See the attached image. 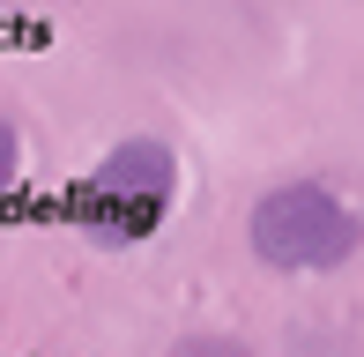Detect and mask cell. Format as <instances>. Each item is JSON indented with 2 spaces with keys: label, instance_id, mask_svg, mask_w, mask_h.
Masks as SVG:
<instances>
[{
  "label": "cell",
  "instance_id": "cell-2",
  "mask_svg": "<svg viewBox=\"0 0 364 357\" xmlns=\"http://www.w3.org/2000/svg\"><path fill=\"white\" fill-rule=\"evenodd\" d=\"M253 253L268 268H342L357 253V216L327 178H290V186L260 193L253 208Z\"/></svg>",
  "mask_w": 364,
  "mask_h": 357
},
{
  "label": "cell",
  "instance_id": "cell-4",
  "mask_svg": "<svg viewBox=\"0 0 364 357\" xmlns=\"http://www.w3.org/2000/svg\"><path fill=\"white\" fill-rule=\"evenodd\" d=\"M216 350H223L216 335H208V343H178V357H216ZM238 357H245V350H238Z\"/></svg>",
  "mask_w": 364,
  "mask_h": 357
},
{
  "label": "cell",
  "instance_id": "cell-3",
  "mask_svg": "<svg viewBox=\"0 0 364 357\" xmlns=\"http://www.w3.org/2000/svg\"><path fill=\"white\" fill-rule=\"evenodd\" d=\"M15 164H23V142H15V127L0 119V193L15 186Z\"/></svg>",
  "mask_w": 364,
  "mask_h": 357
},
{
  "label": "cell",
  "instance_id": "cell-1",
  "mask_svg": "<svg viewBox=\"0 0 364 357\" xmlns=\"http://www.w3.org/2000/svg\"><path fill=\"white\" fill-rule=\"evenodd\" d=\"M171 193H178V156L156 134H134V142H112L90 164V178L75 186V223L90 246L119 253V246H141L164 223Z\"/></svg>",
  "mask_w": 364,
  "mask_h": 357
}]
</instances>
